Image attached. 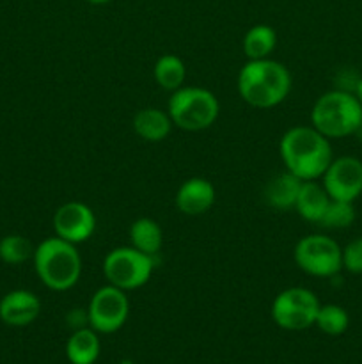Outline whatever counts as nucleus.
<instances>
[{
  "instance_id": "423d86ee",
  "label": "nucleus",
  "mask_w": 362,
  "mask_h": 364,
  "mask_svg": "<svg viewBox=\"0 0 362 364\" xmlns=\"http://www.w3.org/2000/svg\"><path fill=\"white\" fill-rule=\"evenodd\" d=\"M155 272V258L135 247H116L103 259V276L112 287L124 291L137 290L148 284Z\"/></svg>"
},
{
  "instance_id": "b1692460",
  "label": "nucleus",
  "mask_w": 362,
  "mask_h": 364,
  "mask_svg": "<svg viewBox=\"0 0 362 364\" xmlns=\"http://www.w3.org/2000/svg\"><path fill=\"white\" fill-rule=\"evenodd\" d=\"M343 269L350 274H362V237L343 247Z\"/></svg>"
},
{
  "instance_id": "f03ea898",
  "label": "nucleus",
  "mask_w": 362,
  "mask_h": 364,
  "mask_svg": "<svg viewBox=\"0 0 362 364\" xmlns=\"http://www.w3.org/2000/svg\"><path fill=\"white\" fill-rule=\"evenodd\" d=\"M291 73L283 63L266 59L247 60L236 78L238 95L254 109H273L287 98L291 91Z\"/></svg>"
},
{
  "instance_id": "1a4fd4ad",
  "label": "nucleus",
  "mask_w": 362,
  "mask_h": 364,
  "mask_svg": "<svg viewBox=\"0 0 362 364\" xmlns=\"http://www.w3.org/2000/svg\"><path fill=\"white\" fill-rule=\"evenodd\" d=\"M89 327L98 334L117 333L130 316V301L126 291L105 284L92 294L87 306Z\"/></svg>"
},
{
  "instance_id": "c85d7f7f",
  "label": "nucleus",
  "mask_w": 362,
  "mask_h": 364,
  "mask_svg": "<svg viewBox=\"0 0 362 364\" xmlns=\"http://www.w3.org/2000/svg\"><path fill=\"white\" fill-rule=\"evenodd\" d=\"M357 134L361 135V137H362V124H361V128H358V132H357Z\"/></svg>"
},
{
  "instance_id": "dca6fc26",
  "label": "nucleus",
  "mask_w": 362,
  "mask_h": 364,
  "mask_svg": "<svg viewBox=\"0 0 362 364\" xmlns=\"http://www.w3.org/2000/svg\"><path fill=\"white\" fill-rule=\"evenodd\" d=\"M329 203L330 198L322 183L316 180L304 181L298 192L297 203H295V212L307 223L319 224Z\"/></svg>"
},
{
  "instance_id": "393cba45",
  "label": "nucleus",
  "mask_w": 362,
  "mask_h": 364,
  "mask_svg": "<svg viewBox=\"0 0 362 364\" xmlns=\"http://www.w3.org/2000/svg\"><path fill=\"white\" fill-rule=\"evenodd\" d=\"M66 322L73 327V331L82 329V327H89L87 309H85V311H82V309H73V311L66 316Z\"/></svg>"
},
{
  "instance_id": "0eeeda50",
  "label": "nucleus",
  "mask_w": 362,
  "mask_h": 364,
  "mask_svg": "<svg viewBox=\"0 0 362 364\" xmlns=\"http://www.w3.org/2000/svg\"><path fill=\"white\" fill-rule=\"evenodd\" d=\"M293 259L312 277H334L343 270V247L329 235H305L295 244Z\"/></svg>"
},
{
  "instance_id": "412c9836",
  "label": "nucleus",
  "mask_w": 362,
  "mask_h": 364,
  "mask_svg": "<svg viewBox=\"0 0 362 364\" xmlns=\"http://www.w3.org/2000/svg\"><path fill=\"white\" fill-rule=\"evenodd\" d=\"M314 326L327 336H341L350 326V316L343 306L322 304Z\"/></svg>"
},
{
  "instance_id": "4468645a",
  "label": "nucleus",
  "mask_w": 362,
  "mask_h": 364,
  "mask_svg": "<svg viewBox=\"0 0 362 364\" xmlns=\"http://www.w3.org/2000/svg\"><path fill=\"white\" fill-rule=\"evenodd\" d=\"M133 132L146 142H162L172 130V121L167 110L156 107H144L131 121Z\"/></svg>"
},
{
  "instance_id": "f257e3e1",
  "label": "nucleus",
  "mask_w": 362,
  "mask_h": 364,
  "mask_svg": "<svg viewBox=\"0 0 362 364\" xmlns=\"http://www.w3.org/2000/svg\"><path fill=\"white\" fill-rule=\"evenodd\" d=\"M279 153L286 171L302 181L319 180L334 159L330 139L312 124H298L284 132Z\"/></svg>"
},
{
  "instance_id": "5701e85b",
  "label": "nucleus",
  "mask_w": 362,
  "mask_h": 364,
  "mask_svg": "<svg viewBox=\"0 0 362 364\" xmlns=\"http://www.w3.org/2000/svg\"><path fill=\"white\" fill-rule=\"evenodd\" d=\"M353 220H355L353 203L330 199L329 206H327L325 213H323L318 226L327 228V230H344V228H350L351 224H353Z\"/></svg>"
},
{
  "instance_id": "a878e982",
  "label": "nucleus",
  "mask_w": 362,
  "mask_h": 364,
  "mask_svg": "<svg viewBox=\"0 0 362 364\" xmlns=\"http://www.w3.org/2000/svg\"><path fill=\"white\" fill-rule=\"evenodd\" d=\"M355 96H357V100L361 102V105H362V77H361V80H358L357 87H355Z\"/></svg>"
},
{
  "instance_id": "a211bd4d",
  "label": "nucleus",
  "mask_w": 362,
  "mask_h": 364,
  "mask_svg": "<svg viewBox=\"0 0 362 364\" xmlns=\"http://www.w3.org/2000/svg\"><path fill=\"white\" fill-rule=\"evenodd\" d=\"M130 242L131 247L155 258L162 251L163 231L156 220L149 219V217H141V219L133 220V224L130 226Z\"/></svg>"
},
{
  "instance_id": "39448f33",
  "label": "nucleus",
  "mask_w": 362,
  "mask_h": 364,
  "mask_svg": "<svg viewBox=\"0 0 362 364\" xmlns=\"http://www.w3.org/2000/svg\"><path fill=\"white\" fill-rule=\"evenodd\" d=\"M167 114L174 127L185 132H202L215 124L220 103L215 92L197 85H183L170 92Z\"/></svg>"
},
{
  "instance_id": "bb28decb",
  "label": "nucleus",
  "mask_w": 362,
  "mask_h": 364,
  "mask_svg": "<svg viewBox=\"0 0 362 364\" xmlns=\"http://www.w3.org/2000/svg\"><path fill=\"white\" fill-rule=\"evenodd\" d=\"M89 4H92V6H105V4L112 2V0H87Z\"/></svg>"
},
{
  "instance_id": "cd10ccee",
  "label": "nucleus",
  "mask_w": 362,
  "mask_h": 364,
  "mask_svg": "<svg viewBox=\"0 0 362 364\" xmlns=\"http://www.w3.org/2000/svg\"><path fill=\"white\" fill-rule=\"evenodd\" d=\"M119 364H135V363L131 361V359H123V361H121Z\"/></svg>"
},
{
  "instance_id": "aec40b11",
  "label": "nucleus",
  "mask_w": 362,
  "mask_h": 364,
  "mask_svg": "<svg viewBox=\"0 0 362 364\" xmlns=\"http://www.w3.org/2000/svg\"><path fill=\"white\" fill-rule=\"evenodd\" d=\"M153 77L160 87L169 92L183 87L185 78H187V68H185L183 59L174 53H163L162 57L156 59Z\"/></svg>"
},
{
  "instance_id": "4be33fe9",
  "label": "nucleus",
  "mask_w": 362,
  "mask_h": 364,
  "mask_svg": "<svg viewBox=\"0 0 362 364\" xmlns=\"http://www.w3.org/2000/svg\"><path fill=\"white\" fill-rule=\"evenodd\" d=\"M34 256L31 240L23 235H6L0 238V259L7 265H21Z\"/></svg>"
},
{
  "instance_id": "7ed1b4c3",
  "label": "nucleus",
  "mask_w": 362,
  "mask_h": 364,
  "mask_svg": "<svg viewBox=\"0 0 362 364\" xmlns=\"http://www.w3.org/2000/svg\"><path fill=\"white\" fill-rule=\"evenodd\" d=\"M34 270L39 281L52 291H67L80 281L82 256L77 245L50 237L34 247Z\"/></svg>"
},
{
  "instance_id": "ddd939ff",
  "label": "nucleus",
  "mask_w": 362,
  "mask_h": 364,
  "mask_svg": "<svg viewBox=\"0 0 362 364\" xmlns=\"http://www.w3.org/2000/svg\"><path fill=\"white\" fill-rule=\"evenodd\" d=\"M216 198L215 187L209 180L201 176H194L185 180L177 187L174 196V205L185 215H202L213 206Z\"/></svg>"
},
{
  "instance_id": "9d476101",
  "label": "nucleus",
  "mask_w": 362,
  "mask_h": 364,
  "mask_svg": "<svg viewBox=\"0 0 362 364\" xmlns=\"http://www.w3.org/2000/svg\"><path fill=\"white\" fill-rule=\"evenodd\" d=\"M319 180L330 199L355 203L362 194V162L355 156H337Z\"/></svg>"
},
{
  "instance_id": "2eb2a0df",
  "label": "nucleus",
  "mask_w": 362,
  "mask_h": 364,
  "mask_svg": "<svg viewBox=\"0 0 362 364\" xmlns=\"http://www.w3.org/2000/svg\"><path fill=\"white\" fill-rule=\"evenodd\" d=\"M304 181L291 174L290 171L275 174L265 187V199L273 210L279 212H290L295 210L298 192Z\"/></svg>"
},
{
  "instance_id": "f8f14e48",
  "label": "nucleus",
  "mask_w": 362,
  "mask_h": 364,
  "mask_svg": "<svg viewBox=\"0 0 362 364\" xmlns=\"http://www.w3.org/2000/svg\"><path fill=\"white\" fill-rule=\"evenodd\" d=\"M41 301L31 290H11L0 299V320L9 327H27L38 320Z\"/></svg>"
},
{
  "instance_id": "6e6552de",
  "label": "nucleus",
  "mask_w": 362,
  "mask_h": 364,
  "mask_svg": "<svg viewBox=\"0 0 362 364\" xmlns=\"http://www.w3.org/2000/svg\"><path fill=\"white\" fill-rule=\"evenodd\" d=\"M319 299L309 288L291 287L275 295L272 320L284 331H305L314 326L319 311Z\"/></svg>"
},
{
  "instance_id": "f3484780",
  "label": "nucleus",
  "mask_w": 362,
  "mask_h": 364,
  "mask_svg": "<svg viewBox=\"0 0 362 364\" xmlns=\"http://www.w3.org/2000/svg\"><path fill=\"white\" fill-rule=\"evenodd\" d=\"M99 352V334L91 327L73 331L66 341V358L71 364H94L98 361Z\"/></svg>"
},
{
  "instance_id": "6ab92c4d",
  "label": "nucleus",
  "mask_w": 362,
  "mask_h": 364,
  "mask_svg": "<svg viewBox=\"0 0 362 364\" xmlns=\"http://www.w3.org/2000/svg\"><path fill=\"white\" fill-rule=\"evenodd\" d=\"M243 53L247 60L266 59L277 46V32L270 25L258 23L248 28L243 36Z\"/></svg>"
},
{
  "instance_id": "20e7f679",
  "label": "nucleus",
  "mask_w": 362,
  "mask_h": 364,
  "mask_svg": "<svg viewBox=\"0 0 362 364\" xmlns=\"http://www.w3.org/2000/svg\"><path fill=\"white\" fill-rule=\"evenodd\" d=\"M311 124L327 139L357 134L362 124V105L353 92L332 89L319 96L311 110Z\"/></svg>"
},
{
  "instance_id": "9b49d317",
  "label": "nucleus",
  "mask_w": 362,
  "mask_h": 364,
  "mask_svg": "<svg viewBox=\"0 0 362 364\" xmlns=\"http://www.w3.org/2000/svg\"><path fill=\"white\" fill-rule=\"evenodd\" d=\"M55 237L78 245L87 242L96 231V215L91 206L80 201H67L53 213Z\"/></svg>"
}]
</instances>
